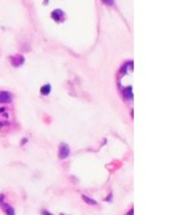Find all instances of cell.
<instances>
[{
	"label": "cell",
	"mask_w": 191,
	"mask_h": 215,
	"mask_svg": "<svg viewBox=\"0 0 191 215\" xmlns=\"http://www.w3.org/2000/svg\"><path fill=\"white\" fill-rule=\"evenodd\" d=\"M2 126H3V122H2V121H0V129L2 128Z\"/></svg>",
	"instance_id": "obj_10"
},
{
	"label": "cell",
	"mask_w": 191,
	"mask_h": 215,
	"mask_svg": "<svg viewBox=\"0 0 191 215\" xmlns=\"http://www.w3.org/2000/svg\"><path fill=\"white\" fill-rule=\"evenodd\" d=\"M40 93L43 94V95H47V94L51 93V85L49 84H45L44 86H41Z\"/></svg>",
	"instance_id": "obj_7"
},
{
	"label": "cell",
	"mask_w": 191,
	"mask_h": 215,
	"mask_svg": "<svg viewBox=\"0 0 191 215\" xmlns=\"http://www.w3.org/2000/svg\"><path fill=\"white\" fill-rule=\"evenodd\" d=\"M69 155V146L66 145V144H62L59 146V149H58V156L61 159H65L67 158Z\"/></svg>",
	"instance_id": "obj_1"
},
{
	"label": "cell",
	"mask_w": 191,
	"mask_h": 215,
	"mask_svg": "<svg viewBox=\"0 0 191 215\" xmlns=\"http://www.w3.org/2000/svg\"><path fill=\"white\" fill-rule=\"evenodd\" d=\"M10 59H11V64L15 65V66H19V65H21V64L24 63V61H25L24 56H21V55H19V54H17V55L13 56Z\"/></svg>",
	"instance_id": "obj_3"
},
{
	"label": "cell",
	"mask_w": 191,
	"mask_h": 215,
	"mask_svg": "<svg viewBox=\"0 0 191 215\" xmlns=\"http://www.w3.org/2000/svg\"><path fill=\"white\" fill-rule=\"evenodd\" d=\"M13 101V94L8 91H0V103H10Z\"/></svg>",
	"instance_id": "obj_2"
},
{
	"label": "cell",
	"mask_w": 191,
	"mask_h": 215,
	"mask_svg": "<svg viewBox=\"0 0 191 215\" xmlns=\"http://www.w3.org/2000/svg\"><path fill=\"white\" fill-rule=\"evenodd\" d=\"M0 118H5L6 120H10V112L7 108H0Z\"/></svg>",
	"instance_id": "obj_5"
},
{
	"label": "cell",
	"mask_w": 191,
	"mask_h": 215,
	"mask_svg": "<svg viewBox=\"0 0 191 215\" xmlns=\"http://www.w3.org/2000/svg\"><path fill=\"white\" fill-rule=\"evenodd\" d=\"M44 215H51V213H47V212H45V213H44Z\"/></svg>",
	"instance_id": "obj_11"
},
{
	"label": "cell",
	"mask_w": 191,
	"mask_h": 215,
	"mask_svg": "<svg viewBox=\"0 0 191 215\" xmlns=\"http://www.w3.org/2000/svg\"><path fill=\"white\" fill-rule=\"evenodd\" d=\"M133 214H134V211H133V208H132V210H130V212L127 213V215H133Z\"/></svg>",
	"instance_id": "obj_9"
},
{
	"label": "cell",
	"mask_w": 191,
	"mask_h": 215,
	"mask_svg": "<svg viewBox=\"0 0 191 215\" xmlns=\"http://www.w3.org/2000/svg\"><path fill=\"white\" fill-rule=\"evenodd\" d=\"M51 17H53L55 20H59V18H63L64 17V11L61 10V9H56V10L53 11Z\"/></svg>",
	"instance_id": "obj_6"
},
{
	"label": "cell",
	"mask_w": 191,
	"mask_h": 215,
	"mask_svg": "<svg viewBox=\"0 0 191 215\" xmlns=\"http://www.w3.org/2000/svg\"><path fill=\"white\" fill-rule=\"evenodd\" d=\"M82 198H83V201L86 202L87 204H89V205H96L97 203H96V201H94V200H92V198H89V196H86V195H83L82 196Z\"/></svg>",
	"instance_id": "obj_8"
},
{
	"label": "cell",
	"mask_w": 191,
	"mask_h": 215,
	"mask_svg": "<svg viewBox=\"0 0 191 215\" xmlns=\"http://www.w3.org/2000/svg\"><path fill=\"white\" fill-rule=\"evenodd\" d=\"M0 204H1L2 210H5L6 214H7V215H15V211H13V206H10L9 204H6L5 202H3V203H2V202H0Z\"/></svg>",
	"instance_id": "obj_4"
}]
</instances>
